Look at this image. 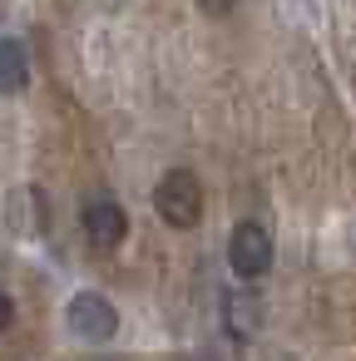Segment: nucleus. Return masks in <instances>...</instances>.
<instances>
[{"mask_svg":"<svg viewBox=\"0 0 356 361\" xmlns=\"http://www.w3.org/2000/svg\"><path fill=\"white\" fill-rule=\"evenodd\" d=\"M154 208L164 213V223L193 228V223L203 218V188H198V178H193L188 169H168V173L159 178V188H154Z\"/></svg>","mask_w":356,"mask_h":361,"instance_id":"1","label":"nucleus"},{"mask_svg":"<svg viewBox=\"0 0 356 361\" xmlns=\"http://www.w3.org/2000/svg\"><path fill=\"white\" fill-rule=\"evenodd\" d=\"M65 326L80 336V341H109L119 331V312L104 292H75L65 302Z\"/></svg>","mask_w":356,"mask_h":361,"instance_id":"2","label":"nucleus"},{"mask_svg":"<svg viewBox=\"0 0 356 361\" xmlns=\"http://www.w3.org/2000/svg\"><path fill=\"white\" fill-rule=\"evenodd\" d=\"M228 262H233L238 277L257 282V277L272 267V233H267L262 223H238L233 238H228Z\"/></svg>","mask_w":356,"mask_h":361,"instance_id":"3","label":"nucleus"},{"mask_svg":"<svg viewBox=\"0 0 356 361\" xmlns=\"http://www.w3.org/2000/svg\"><path fill=\"white\" fill-rule=\"evenodd\" d=\"M85 233L99 252H114L124 238H129V213L114 203V198H90L85 203Z\"/></svg>","mask_w":356,"mask_h":361,"instance_id":"4","label":"nucleus"},{"mask_svg":"<svg viewBox=\"0 0 356 361\" xmlns=\"http://www.w3.org/2000/svg\"><path fill=\"white\" fill-rule=\"evenodd\" d=\"M30 80V60L20 40H0V94H16Z\"/></svg>","mask_w":356,"mask_h":361,"instance_id":"5","label":"nucleus"},{"mask_svg":"<svg viewBox=\"0 0 356 361\" xmlns=\"http://www.w3.org/2000/svg\"><path fill=\"white\" fill-rule=\"evenodd\" d=\"M223 326L233 331V336H252L257 331V297H247V292H228L223 297Z\"/></svg>","mask_w":356,"mask_h":361,"instance_id":"6","label":"nucleus"},{"mask_svg":"<svg viewBox=\"0 0 356 361\" xmlns=\"http://www.w3.org/2000/svg\"><path fill=\"white\" fill-rule=\"evenodd\" d=\"M11 322H16V302H11L6 292H0V331H6Z\"/></svg>","mask_w":356,"mask_h":361,"instance_id":"7","label":"nucleus"},{"mask_svg":"<svg viewBox=\"0 0 356 361\" xmlns=\"http://www.w3.org/2000/svg\"><path fill=\"white\" fill-rule=\"evenodd\" d=\"M198 6H203L208 16H228V11L238 6V0H198Z\"/></svg>","mask_w":356,"mask_h":361,"instance_id":"8","label":"nucleus"},{"mask_svg":"<svg viewBox=\"0 0 356 361\" xmlns=\"http://www.w3.org/2000/svg\"><path fill=\"white\" fill-rule=\"evenodd\" d=\"M193 361H208V356H193Z\"/></svg>","mask_w":356,"mask_h":361,"instance_id":"9","label":"nucleus"}]
</instances>
